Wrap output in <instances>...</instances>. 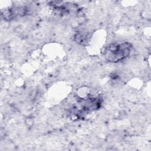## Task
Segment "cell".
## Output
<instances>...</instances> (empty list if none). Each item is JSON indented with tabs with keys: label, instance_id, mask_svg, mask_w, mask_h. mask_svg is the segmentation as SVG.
<instances>
[{
	"label": "cell",
	"instance_id": "1",
	"mask_svg": "<svg viewBox=\"0 0 151 151\" xmlns=\"http://www.w3.org/2000/svg\"><path fill=\"white\" fill-rule=\"evenodd\" d=\"M132 49V45L128 42L111 43L106 48L104 56L109 62H119L127 57Z\"/></svg>",
	"mask_w": 151,
	"mask_h": 151
},
{
	"label": "cell",
	"instance_id": "2",
	"mask_svg": "<svg viewBox=\"0 0 151 151\" xmlns=\"http://www.w3.org/2000/svg\"><path fill=\"white\" fill-rule=\"evenodd\" d=\"M28 11L29 9L26 6H15L5 11L2 14V16H3L5 19L11 20L19 17L24 16L28 12Z\"/></svg>",
	"mask_w": 151,
	"mask_h": 151
}]
</instances>
